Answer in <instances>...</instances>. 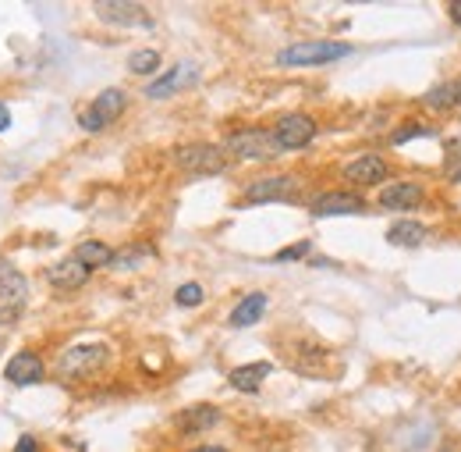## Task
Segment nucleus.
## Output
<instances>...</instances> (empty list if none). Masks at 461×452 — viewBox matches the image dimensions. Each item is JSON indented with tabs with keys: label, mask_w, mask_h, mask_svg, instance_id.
I'll use <instances>...</instances> for the list:
<instances>
[{
	"label": "nucleus",
	"mask_w": 461,
	"mask_h": 452,
	"mask_svg": "<svg viewBox=\"0 0 461 452\" xmlns=\"http://www.w3.org/2000/svg\"><path fill=\"white\" fill-rule=\"evenodd\" d=\"M348 53H352V43L309 39V43H291V46L277 50V64L280 68H319V64H334V61H341Z\"/></svg>",
	"instance_id": "obj_1"
},
{
	"label": "nucleus",
	"mask_w": 461,
	"mask_h": 452,
	"mask_svg": "<svg viewBox=\"0 0 461 452\" xmlns=\"http://www.w3.org/2000/svg\"><path fill=\"white\" fill-rule=\"evenodd\" d=\"M107 364H110V349L103 342H85V346H71L57 357V374L68 382H78V378H93Z\"/></svg>",
	"instance_id": "obj_2"
},
{
	"label": "nucleus",
	"mask_w": 461,
	"mask_h": 452,
	"mask_svg": "<svg viewBox=\"0 0 461 452\" xmlns=\"http://www.w3.org/2000/svg\"><path fill=\"white\" fill-rule=\"evenodd\" d=\"M171 160L174 168L192 171V175H217L228 168L224 146H214V143H182L171 150Z\"/></svg>",
	"instance_id": "obj_3"
},
{
	"label": "nucleus",
	"mask_w": 461,
	"mask_h": 452,
	"mask_svg": "<svg viewBox=\"0 0 461 452\" xmlns=\"http://www.w3.org/2000/svg\"><path fill=\"white\" fill-rule=\"evenodd\" d=\"M224 153L238 157V160H273L280 153L273 132L266 128H238L224 139Z\"/></svg>",
	"instance_id": "obj_4"
},
{
	"label": "nucleus",
	"mask_w": 461,
	"mask_h": 452,
	"mask_svg": "<svg viewBox=\"0 0 461 452\" xmlns=\"http://www.w3.org/2000/svg\"><path fill=\"white\" fill-rule=\"evenodd\" d=\"M25 303H28V282H25V275L14 264L0 260V328L14 325L25 314Z\"/></svg>",
	"instance_id": "obj_5"
},
{
	"label": "nucleus",
	"mask_w": 461,
	"mask_h": 452,
	"mask_svg": "<svg viewBox=\"0 0 461 452\" xmlns=\"http://www.w3.org/2000/svg\"><path fill=\"white\" fill-rule=\"evenodd\" d=\"M125 107H128L125 89L110 86V89H103L89 107H82V111H78V125H82L85 132H103L107 125H114V121L125 114Z\"/></svg>",
	"instance_id": "obj_6"
},
{
	"label": "nucleus",
	"mask_w": 461,
	"mask_h": 452,
	"mask_svg": "<svg viewBox=\"0 0 461 452\" xmlns=\"http://www.w3.org/2000/svg\"><path fill=\"white\" fill-rule=\"evenodd\" d=\"M270 132H273V139H277V146H280V153H284V150H305V146L319 136V125H316L312 114L291 111V114H280Z\"/></svg>",
	"instance_id": "obj_7"
},
{
	"label": "nucleus",
	"mask_w": 461,
	"mask_h": 452,
	"mask_svg": "<svg viewBox=\"0 0 461 452\" xmlns=\"http://www.w3.org/2000/svg\"><path fill=\"white\" fill-rule=\"evenodd\" d=\"M341 175H344L352 185H359V189H369V185H380V182H387V175H391V164H387L380 153H359V157H352V160H344V164H341Z\"/></svg>",
	"instance_id": "obj_8"
},
{
	"label": "nucleus",
	"mask_w": 461,
	"mask_h": 452,
	"mask_svg": "<svg viewBox=\"0 0 461 452\" xmlns=\"http://www.w3.org/2000/svg\"><path fill=\"white\" fill-rule=\"evenodd\" d=\"M298 178L291 175H266L245 185V203H273V200H295Z\"/></svg>",
	"instance_id": "obj_9"
},
{
	"label": "nucleus",
	"mask_w": 461,
	"mask_h": 452,
	"mask_svg": "<svg viewBox=\"0 0 461 452\" xmlns=\"http://www.w3.org/2000/svg\"><path fill=\"white\" fill-rule=\"evenodd\" d=\"M362 210H366V200L348 189H327L309 203L312 218H337V214H362Z\"/></svg>",
	"instance_id": "obj_10"
},
{
	"label": "nucleus",
	"mask_w": 461,
	"mask_h": 452,
	"mask_svg": "<svg viewBox=\"0 0 461 452\" xmlns=\"http://www.w3.org/2000/svg\"><path fill=\"white\" fill-rule=\"evenodd\" d=\"M196 78H199V68H196V64H189V61H182V64L167 68L160 78H153V82L146 86V96H150V100L174 96L178 89H189V86H196Z\"/></svg>",
	"instance_id": "obj_11"
},
{
	"label": "nucleus",
	"mask_w": 461,
	"mask_h": 452,
	"mask_svg": "<svg viewBox=\"0 0 461 452\" xmlns=\"http://www.w3.org/2000/svg\"><path fill=\"white\" fill-rule=\"evenodd\" d=\"M4 378H7L11 385H18V389L43 382V378H46L43 357H39V353H32V349H21V353H14V357H11V364L4 367Z\"/></svg>",
	"instance_id": "obj_12"
},
{
	"label": "nucleus",
	"mask_w": 461,
	"mask_h": 452,
	"mask_svg": "<svg viewBox=\"0 0 461 452\" xmlns=\"http://www.w3.org/2000/svg\"><path fill=\"white\" fill-rule=\"evenodd\" d=\"M423 200H426V189L419 182H391L376 196V203L384 210H416Z\"/></svg>",
	"instance_id": "obj_13"
},
{
	"label": "nucleus",
	"mask_w": 461,
	"mask_h": 452,
	"mask_svg": "<svg viewBox=\"0 0 461 452\" xmlns=\"http://www.w3.org/2000/svg\"><path fill=\"white\" fill-rule=\"evenodd\" d=\"M221 421H224L221 407H214V403H196V407H189V410H182V414L174 417V428H178L182 435H203V431L217 428Z\"/></svg>",
	"instance_id": "obj_14"
},
{
	"label": "nucleus",
	"mask_w": 461,
	"mask_h": 452,
	"mask_svg": "<svg viewBox=\"0 0 461 452\" xmlns=\"http://www.w3.org/2000/svg\"><path fill=\"white\" fill-rule=\"evenodd\" d=\"M96 14L107 21V25H142V29H153V18L142 4H121V0H107V4H96Z\"/></svg>",
	"instance_id": "obj_15"
},
{
	"label": "nucleus",
	"mask_w": 461,
	"mask_h": 452,
	"mask_svg": "<svg viewBox=\"0 0 461 452\" xmlns=\"http://www.w3.org/2000/svg\"><path fill=\"white\" fill-rule=\"evenodd\" d=\"M89 267L85 264H78L75 257H64V260H57L50 271H46V278H50V285L53 289H61V292H75V289H82L85 282H89Z\"/></svg>",
	"instance_id": "obj_16"
},
{
	"label": "nucleus",
	"mask_w": 461,
	"mask_h": 452,
	"mask_svg": "<svg viewBox=\"0 0 461 452\" xmlns=\"http://www.w3.org/2000/svg\"><path fill=\"white\" fill-rule=\"evenodd\" d=\"M270 374H273V364L259 360V364H241V367H234V371L228 374V382H230V389H234V392L255 396V392H259V385H263Z\"/></svg>",
	"instance_id": "obj_17"
},
{
	"label": "nucleus",
	"mask_w": 461,
	"mask_h": 452,
	"mask_svg": "<svg viewBox=\"0 0 461 452\" xmlns=\"http://www.w3.org/2000/svg\"><path fill=\"white\" fill-rule=\"evenodd\" d=\"M266 307H270L266 292H248V296H241L238 307L230 310V328H252V325H259L263 314H266Z\"/></svg>",
	"instance_id": "obj_18"
},
{
	"label": "nucleus",
	"mask_w": 461,
	"mask_h": 452,
	"mask_svg": "<svg viewBox=\"0 0 461 452\" xmlns=\"http://www.w3.org/2000/svg\"><path fill=\"white\" fill-rule=\"evenodd\" d=\"M461 103V82L458 78H448V82H437L426 96H423V107L433 111V114H448Z\"/></svg>",
	"instance_id": "obj_19"
},
{
	"label": "nucleus",
	"mask_w": 461,
	"mask_h": 452,
	"mask_svg": "<svg viewBox=\"0 0 461 452\" xmlns=\"http://www.w3.org/2000/svg\"><path fill=\"white\" fill-rule=\"evenodd\" d=\"M387 242L398 250H419L426 242V225L423 221H394L387 228Z\"/></svg>",
	"instance_id": "obj_20"
},
{
	"label": "nucleus",
	"mask_w": 461,
	"mask_h": 452,
	"mask_svg": "<svg viewBox=\"0 0 461 452\" xmlns=\"http://www.w3.org/2000/svg\"><path fill=\"white\" fill-rule=\"evenodd\" d=\"M71 257H75L78 264H85L89 271H96V267H110V264H114V250H110L103 239H85V242H78Z\"/></svg>",
	"instance_id": "obj_21"
},
{
	"label": "nucleus",
	"mask_w": 461,
	"mask_h": 452,
	"mask_svg": "<svg viewBox=\"0 0 461 452\" xmlns=\"http://www.w3.org/2000/svg\"><path fill=\"white\" fill-rule=\"evenodd\" d=\"M128 68H132V75H153L157 68H160V50H135L132 57H128Z\"/></svg>",
	"instance_id": "obj_22"
},
{
	"label": "nucleus",
	"mask_w": 461,
	"mask_h": 452,
	"mask_svg": "<svg viewBox=\"0 0 461 452\" xmlns=\"http://www.w3.org/2000/svg\"><path fill=\"white\" fill-rule=\"evenodd\" d=\"M203 285L199 282H185V285H178V292H174V303L178 307H185V310H192V307H199L203 303Z\"/></svg>",
	"instance_id": "obj_23"
},
{
	"label": "nucleus",
	"mask_w": 461,
	"mask_h": 452,
	"mask_svg": "<svg viewBox=\"0 0 461 452\" xmlns=\"http://www.w3.org/2000/svg\"><path fill=\"white\" fill-rule=\"evenodd\" d=\"M146 257H153V246H128V253H114L110 267H139Z\"/></svg>",
	"instance_id": "obj_24"
},
{
	"label": "nucleus",
	"mask_w": 461,
	"mask_h": 452,
	"mask_svg": "<svg viewBox=\"0 0 461 452\" xmlns=\"http://www.w3.org/2000/svg\"><path fill=\"white\" fill-rule=\"evenodd\" d=\"M416 136H430V125H423V121H408V125H401L398 132H391V146H405L408 139H416Z\"/></svg>",
	"instance_id": "obj_25"
},
{
	"label": "nucleus",
	"mask_w": 461,
	"mask_h": 452,
	"mask_svg": "<svg viewBox=\"0 0 461 452\" xmlns=\"http://www.w3.org/2000/svg\"><path fill=\"white\" fill-rule=\"evenodd\" d=\"M309 250H312V242H309V239H302V242H295V246L280 250L273 260H277V264H287V260H305V257H309Z\"/></svg>",
	"instance_id": "obj_26"
},
{
	"label": "nucleus",
	"mask_w": 461,
	"mask_h": 452,
	"mask_svg": "<svg viewBox=\"0 0 461 452\" xmlns=\"http://www.w3.org/2000/svg\"><path fill=\"white\" fill-rule=\"evenodd\" d=\"M11 452H39V446H36V439H32V435H21V439H18V446H14Z\"/></svg>",
	"instance_id": "obj_27"
},
{
	"label": "nucleus",
	"mask_w": 461,
	"mask_h": 452,
	"mask_svg": "<svg viewBox=\"0 0 461 452\" xmlns=\"http://www.w3.org/2000/svg\"><path fill=\"white\" fill-rule=\"evenodd\" d=\"M4 128H11V111H7V103L0 100V132H4Z\"/></svg>",
	"instance_id": "obj_28"
},
{
	"label": "nucleus",
	"mask_w": 461,
	"mask_h": 452,
	"mask_svg": "<svg viewBox=\"0 0 461 452\" xmlns=\"http://www.w3.org/2000/svg\"><path fill=\"white\" fill-rule=\"evenodd\" d=\"M448 14H451V21H455V25L461 29V0H455V4L448 7Z\"/></svg>",
	"instance_id": "obj_29"
},
{
	"label": "nucleus",
	"mask_w": 461,
	"mask_h": 452,
	"mask_svg": "<svg viewBox=\"0 0 461 452\" xmlns=\"http://www.w3.org/2000/svg\"><path fill=\"white\" fill-rule=\"evenodd\" d=\"M189 452H230V449H224V446H196V449Z\"/></svg>",
	"instance_id": "obj_30"
}]
</instances>
